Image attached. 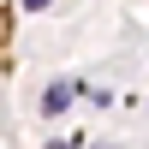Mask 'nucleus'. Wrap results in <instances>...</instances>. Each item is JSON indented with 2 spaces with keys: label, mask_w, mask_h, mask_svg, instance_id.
<instances>
[{
  "label": "nucleus",
  "mask_w": 149,
  "mask_h": 149,
  "mask_svg": "<svg viewBox=\"0 0 149 149\" xmlns=\"http://www.w3.org/2000/svg\"><path fill=\"white\" fill-rule=\"evenodd\" d=\"M72 107V84H48L42 90V113H66Z\"/></svg>",
  "instance_id": "f257e3e1"
},
{
  "label": "nucleus",
  "mask_w": 149,
  "mask_h": 149,
  "mask_svg": "<svg viewBox=\"0 0 149 149\" xmlns=\"http://www.w3.org/2000/svg\"><path fill=\"white\" fill-rule=\"evenodd\" d=\"M24 6H30V12H36V6H48V0H24Z\"/></svg>",
  "instance_id": "f03ea898"
},
{
  "label": "nucleus",
  "mask_w": 149,
  "mask_h": 149,
  "mask_svg": "<svg viewBox=\"0 0 149 149\" xmlns=\"http://www.w3.org/2000/svg\"><path fill=\"white\" fill-rule=\"evenodd\" d=\"M102 149H113V143H102Z\"/></svg>",
  "instance_id": "7ed1b4c3"
}]
</instances>
